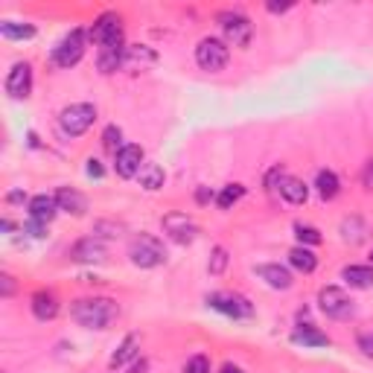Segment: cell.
I'll return each mask as SVG.
<instances>
[{
  "mask_svg": "<svg viewBox=\"0 0 373 373\" xmlns=\"http://www.w3.org/2000/svg\"><path fill=\"white\" fill-rule=\"evenodd\" d=\"M117 312L120 309L111 297H85V301H76V306H73V321L82 324L85 330H105L117 318Z\"/></svg>",
  "mask_w": 373,
  "mask_h": 373,
  "instance_id": "cell-1",
  "label": "cell"
},
{
  "mask_svg": "<svg viewBox=\"0 0 373 373\" xmlns=\"http://www.w3.org/2000/svg\"><path fill=\"white\" fill-rule=\"evenodd\" d=\"M129 257L137 268H155L166 260V251H163V245L161 239L155 236H149V234H137L129 245Z\"/></svg>",
  "mask_w": 373,
  "mask_h": 373,
  "instance_id": "cell-2",
  "label": "cell"
},
{
  "mask_svg": "<svg viewBox=\"0 0 373 373\" xmlns=\"http://www.w3.org/2000/svg\"><path fill=\"white\" fill-rule=\"evenodd\" d=\"M93 120H96V108L93 105H88V103H73V105H67L62 111L59 126H62L64 134L79 137V134H85L93 126Z\"/></svg>",
  "mask_w": 373,
  "mask_h": 373,
  "instance_id": "cell-3",
  "label": "cell"
},
{
  "mask_svg": "<svg viewBox=\"0 0 373 373\" xmlns=\"http://www.w3.org/2000/svg\"><path fill=\"white\" fill-rule=\"evenodd\" d=\"M228 47L225 41H219V38H205L202 44L195 47V62L202 70H210V73H219V70H225L228 64Z\"/></svg>",
  "mask_w": 373,
  "mask_h": 373,
  "instance_id": "cell-4",
  "label": "cell"
},
{
  "mask_svg": "<svg viewBox=\"0 0 373 373\" xmlns=\"http://www.w3.org/2000/svg\"><path fill=\"white\" fill-rule=\"evenodd\" d=\"M318 304H321V312H324L327 318H335V321H344V318L353 315V301H350V297H347L338 286L321 289Z\"/></svg>",
  "mask_w": 373,
  "mask_h": 373,
  "instance_id": "cell-5",
  "label": "cell"
},
{
  "mask_svg": "<svg viewBox=\"0 0 373 373\" xmlns=\"http://www.w3.org/2000/svg\"><path fill=\"white\" fill-rule=\"evenodd\" d=\"M85 56V33L82 30H73L70 35H64L59 41V47L53 50V62L59 67H73L79 64V59Z\"/></svg>",
  "mask_w": 373,
  "mask_h": 373,
  "instance_id": "cell-6",
  "label": "cell"
},
{
  "mask_svg": "<svg viewBox=\"0 0 373 373\" xmlns=\"http://www.w3.org/2000/svg\"><path fill=\"white\" fill-rule=\"evenodd\" d=\"M207 306L228 315V318H251L254 315V306L245 301L242 294H228V292H219V294H210L207 297Z\"/></svg>",
  "mask_w": 373,
  "mask_h": 373,
  "instance_id": "cell-7",
  "label": "cell"
},
{
  "mask_svg": "<svg viewBox=\"0 0 373 373\" xmlns=\"http://www.w3.org/2000/svg\"><path fill=\"white\" fill-rule=\"evenodd\" d=\"M219 21H222V30H225L228 44H234V47H248V44H251L254 27H251V21H248L245 15L231 12V15H222Z\"/></svg>",
  "mask_w": 373,
  "mask_h": 373,
  "instance_id": "cell-8",
  "label": "cell"
},
{
  "mask_svg": "<svg viewBox=\"0 0 373 373\" xmlns=\"http://www.w3.org/2000/svg\"><path fill=\"white\" fill-rule=\"evenodd\" d=\"M33 91V67L27 62H18L6 76V93L12 99H27Z\"/></svg>",
  "mask_w": 373,
  "mask_h": 373,
  "instance_id": "cell-9",
  "label": "cell"
},
{
  "mask_svg": "<svg viewBox=\"0 0 373 373\" xmlns=\"http://www.w3.org/2000/svg\"><path fill=\"white\" fill-rule=\"evenodd\" d=\"M114 169H117V176L120 178H134L137 172L143 169V149L129 143V146H122L117 158H114Z\"/></svg>",
  "mask_w": 373,
  "mask_h": 373,
  "instance_id": "cell-10",
  "label": "cell"
},
{
  "mask_svg": "<svg viewBox=\"0 0 373 373\" xmlns=\"http://www.w3.org/2000/svg\"><path fill=\"white\" fill-rule=\"evenodd\" d=\"M91 38L96 44H122V27H120V15H103L93 27H91Z\"/></svg>",
  "mask_w": 373,
  "mask_h": 373,
  "instance_id": "cell-11",
  "label": "cell"
},
{
  "mask_svg": "<svg viewBox=\"0 0 373 373\" xmlns=\"http://www.w3.org/2000/svg\"><path fill=\"white\" fill-rule=\"evenodd\" d=\"M163 231H166L172 239H178V242H193V239H195V225H193L187 216H181V213L166 216V219H163Z\"/></svg>",
  "mask_w": 373,
  "mask_h": 373,
  "instance_id": "cell-12",
  "label": "cell"
},
{
  "mask_svg": "<svg viewBox=\"0 0 373 373\" xmlns=\"http://www.w3.org/2000/svg\"><path fill=\"white\" fill-rule=\"evenodd\" d=\"M277 190H280V195L286 198L289 205H304L306 198H309V187L301 178H292V176H280Z\"/></svg>",
  "mask_w": 373,
  "mask_h": 373,
  "instance_id": "cell-13",
  "label": "cell"
},
{
  "mask_svg": "<svg viewBox=\"0 0 373 373\" xmlns=\"http://www.w3.org/2000/svg\"><path fill=\"white\" fill-rule=\"evenodd\" d=\"M257 275H260L271 289H280V292L292 289V275H289V268H283V265H277V263L260 265V268H257Z\"/></svg>",
  "mask_w": 373,
  "mask_h": 373,
  "instance_id": "cell-14",
  "label": "cell"
},
{
  "mask_svg": "<svg viewBox=\"0 0 373 373\" xmlns=\"http://www.w3.org/2000/svg\"><path fill=\"white\" fill-rule=\"evenodd\" d=\"M56 205H59V210H67V213H73V216H82V213L88 210V198H85L82 193H76V190L62 187V190L56 193Z\"/></svg>",
  "mask_w": 373,
  "mask_h": 373,
  "instance_id": "cell-15",
  "label": "cell"
},
{
  "mask_svg": "<svg viewBox=\"0 0 373 373\" xmlns=\"http://www.w3.org/2000/svg\"><path fill=\"white\" fill-rule=\"evenodd\" d=\"M56 210H59V205H56V198H50V195H35L30 202V216H33V222H38V225L53 222Z\"/></svg>",
  "mask_w": 373,
  "mask_h": 373,
  "instance_id": "cell-16",
  "label": "cell"
},
{
  "mask_svg": "<svg viewBox=\"0 0 373 373\" xmlns=\"http://www.w3.org/2000/svg\"><path fill=\"white\" fill-rule=\"evenodd\" d=\"M70 257L76 260V263H99V260L105 257V248H103V242H96V239H82L70 251Z\"/></svg>",
  "mask_w": 373,
  "mask_h": 373,
  "instance_id": "cell-17",
  "label": "cell"
},
{
  "mask_svg": "<svg viewBox=\"0 0 373 373\" xmlns=\"http://www.w3.org/2000/svg\"><path fill=\"white\" fill-rule=\"evenodd\" d=\"M33 312L38 321H50L59 315V301L50 292H38V294H33Z\"/></svg>",
  "mask_w": 373,
  "mask_h": 373,
  "instance_id": "cell-18",
  "label": "cell"
},
{
  "mask_svg": "<svg viewBox=\"0 0 373 373\" xmlns=\"http://www.w3.org/2000/svg\"><path fill=\"white\" fill-rule=\"evenodd\" d=\"M341 277L353 289H370L373 286V268L370 265H347L341 271Z\"/></svg>",
  "mask_w": 373,
  "mask_h": 373,
  "instance_id": "cell-19",
  "label": "cell"
},
{
  "mask_svg": "<svg viewBox=\"0 0 373 373\" xmlns=\"http://www.w3.org/2000/svg\"><path fill=\"white\" fill-rule=\"evenodd\" d=\"M122 50H126V47H122V44H105L103 50H99V70H103V73H114L120 64H122Z\"/></svg>",
  "mask_w": 373,
  "mask_h": 373,
  "instance_id": "cell-20",
  "label": "cell"
},
{
  "mask_svg": "<svg viewBox=\"0 0 373 373\" xmlns=\"http://www.w3.org/2000/svg\"><path fill=\"white\" fill-rule=\"evenodd\" d=\"M315 187H318V195L324 198V202H330V198H335L338 195V176L335 172H330V169H321L318 172V178H315Z\"/></svg>",
  "mask_w": 373,
  "mask_h": 373,
  "instance_id": "cell-21",
  "label": "cell"
},
{
  "mask_svg": "<svg viewBox=\"0 0 373 373\" xmlns=\"http://www.w3.org/2000/svg\"><path fill=\"white\" fill-rule=\"evenodd\" d=\"M289 263H292L297 271H304V275H309V271H315V265H318V257L309 251V248L297 245V248H292V251H289Z\"/></svg>",
  "mask_w": 373,
  "mask_h": 373,
  "instance_id": "cell-22",
  "label": "cell"
},
{
  "mask_svg": "<svg viewBox=\"0 0 373 373\" xmlns=\"http://www.w3.org/2000/svg\"><path fill=\"white\" fill-rule=\"evenodd\" d=\"M292 341L294 344H304V347H327L330 338L324 333H318L315 327H301V330H294L292 333Z\"/></svg>",
  "mask_w": 373,
  "mask_h": 373,
  "instance_id": "cell-23",
  "label": "cell"
},
{
  "mask_svg": "<svg viewBox=\"0 0 373 373\" xmlns=\"http://www.w3.org/2000/svg\"><path fill=\"white\" fill-rule=\"evenodd\" d=\"M137 178L146 190H161L163 187V169L158 163H143V169L137 172Z\"/></svg>",
  "mask_w": 373,
  "mask_h": 373,
  "instance_id": "cell-24",
  "label": "cell"
},
{
  "mask_svg": "<svg viewBox=\"0 0 373 373\" xmlns=\"http://www.w3.org/2000/svg\"><path fill=\"white\" fill-rule=\"evenodd\" d=\"M0 35L9 38V41H23V38H33L35 35V27H30V23L6 21V23H0Z\"/></svg>",
  "mask_w": 373,
  "mask_h": 373,
  "instance_id": "cell-25",
  "label": "cell"
},
{
  "mask_svg": "<svg viewBox=\"0 0 373 373\" xmlns=\"http://www.w3.org/2000/svg\"><path fill=\"white\" fill-rule=\"evenodd\" d=\"M242 195H245V187H242V184H228L225 190L219 193V198H216V202H219V207H222V210H231V207L239 202Z\"/></svg>",
  "mask_w": 373,
  "mask_h": 373,
  "instance_id": "cell-26",
  "label": "cell"
},
{
  "mask_svg": "<svg viewBox=\"0 0 373 373\" xmlns=\"http://www.w3.org/2000/svg\"><path fill=\"white\" fill-rule=\"evenodd\" d=\"M137 353V338L134 335H129L126 341H122L120 347H117V353L111 356V367H120V365H126L132 356Z\"/></svg>",
  "mask_w": 373,
  "mask_h": 373,
  "instance_id": "cell-27",
  "label": "cell"
},
{
  "mask_svg": "<svg viewBox=\"0 0 373 373\" xmlns=\"http://www.w3.org/2000/svg\"><path fill=\"white\" fill-rule=\"evenodd\" d=\"M294 236L301 239L304 245H318L321 242V234L315 228H309V225H294Z\"/></svg>",
  "mask_w": 373,
  "mask_h": 373,
  "instance_id": "cell-28",
  "label": "cell"
},
{
  "mask_svg": "<svg viewBox=\"0 0 373 373\" xmlns=\"http://www.w3.org/2000/svg\"><path fill=\"white\" fill-rule=\"evenodd\" d=\"M181 373H210V359L207 356H193Z\"/></svg>",
  "mask_w": 373,
  "mask_h": 373,
  "instance_id": "cell-29",
  "label": "cell"
},
{
  "mask_svg": "<svg viewBox=\"0 0 373 373\" xmlns=\"http://www.w3.org/2000/svg\"><path fill=\"white\" fill-rule=\"evenodd\" d=\"M225 265H228V251H225V248H216L213 260H210V275H222Z\"/></svg>",
  "mask_w": 373,
  "mask_h": 373,
  "instance_id": "cell-30",
  "label": "cell"
},
{
  "mask_svg": "<svg viewBox=\"0 0 373 373\" xmlns=\"http://www.w3.org/2000/svg\"><path fill=\"white\" fill-rule=\"evenodd\" d=\"M120 140H122V132L117 129V126H108L105 129V134H103V143H105V149H111V152H120Z\"/></svg>",
  "mask_w": 373,
  "mask_h": 373,
  "instance_id": "cell-31",
  "label": "cell"
},
{
  "mask_svg": "<svg viewBox=\"0 0 373 373\" xmlns=\"http://www.w3.org/2000/svg\"><path fill=\"white\" fill-rule=\"evenodd\" d=\"M359 347L365 356H373V333H362L359 335Z\"/></svg>",
  "mask_w": 373,
  "mask_h": 373,
  "instance_id": "cell-32",
  "label": "cell"
},
{
  "mask_svg": "<svg viewBox=\"0 0 373 373\" xmlns=\"http://www.w3.org/2000/svg\"><path fill=\"white\" fill-rule=\"evenodd\" d=\"M88 176H93V178H103V166H99V161H88Z\"/></svg>",
  "mask_w": 373,
  "mask_h": 373,
  "instance_id": "cell-33",
  "label": "cell"
},
{
  "mask_svg": "<svg viewBox=\"0 0 373 373\" xmlns=\"http://www.w3.org/2000/svg\"><path fill=\"white\" fill-rule=\"evenodd\" d=\"M12 294V277H4V297Z\"/></svg>",
  "mask_w": 373,
  "mask_h": 373,
  "instance_id": "cell-34",
  "label": "cell"
},
{
  "mask_svg": "<svg viewBox=\"0 0 373 373\" xmlns=\"http://www.w3.org/2000/svg\"><path fill=\"white\" fill-rule=\"evenodd\" d=\"M268 9H271V12H286L289 4H268Z\"/></svg>",
  "mask_w": 373,
  "mask_h": 373,
  "instance_id": "cell-35",
  "label": "cell"
},
{
  "mask_svg": "<svg viewBox=\"0 0 373 373\" xmlns=\"http://www.w3.org/2000/svg\"><path fill=\"white\" fill-rule=\"evenodd\" d=\"M219 373H242V367H236V365H225V367H222Z\"/></svg>",
  "mask_w": 373,
  "mask_h": 373,
  "instance_id": "cell-36",
  "label": "cell"
},
{
  "mask_svg": "<svg viewBox=\"0 0 373 373\" xmlns=\"http://www.w3.org/2000/svg\"><path fill=\"white\" fill-rule=\"evenodd\" d=\"M370 181H373V166H370Z\"/></svg>",
  "mask_w": 373,
  "mask_h": 373,
  "instance_id": "cell-37",
  "label": "cell"
},
{
  "mask_svg": "<svg viewBox=\"0 0 373 373\" xmlns=\"http://www.w3.org/2000/svg\"><path fill=\"white\" fill-rule=\"evenodd\" d=\"M370 257H373V254H370Z\"/></svg>",
  "mask_w": 373,
  "mask_h": 373,
  "instance_id": "cell-38",
  "label": "cell"
}]
</instances>
